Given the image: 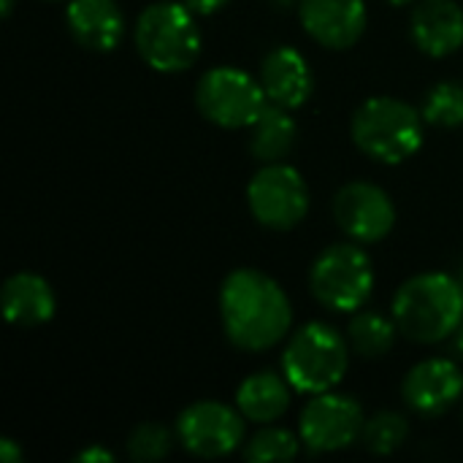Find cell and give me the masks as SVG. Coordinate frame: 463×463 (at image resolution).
I'll return each mask as SVG.
<instances>
[{"instance_id": "6da1fadb", "label": "cell", "mask_w": 463, "mask_h": 463, "mask_svg": "<svg viewBox=\"0 0 463 463\" xmlns=\"http://www.w3.org/2000/svg\"><path fill=\"white\" fill-rule=\"evenodd\" d=\"M220 317L233 347L263 353L290 334L293 307L277 279L258 269H236L220 288Z\"/></svg>"}, {"instance_id": "7a4b0ae2", "label": "cell", "mask_w": 463, "mask_h": 463, "mask_svg": "<svg viewBox=\"0 0 463 463\" xmlns=\"http://www.w3.org/2000/svg\"><path fill=\"white\" fill-rule=\"evenodd\" d=\"M393 320L399 334L418 345L453 336L463 323V285L442 271L407 279L393 298Z\"/></svg>"}, {"instance_id": "3957f363", "label": "cell", "mask_w": 463, "mask_h": 463, "mask_svg": "<svg viewBox=\"0 0 463 463\" xmlns=\"http://www.w3.org/2000/svg\"><path fill=\"white\" fill-rule=\"evenodd\" d=\"M423 122V114H418L412 103L380 95L358 106L350 133L364 155L377 163L399 165L420 149Z\"/></svg>"}, {"instance_id": "277c9868", "label": "cell", "mask_w": 463, "mask_h": 463, "mask_svg": "<svg viewBox=\"0 0 463 463\" xmlns=\"http://www.w3.org/2000/svg\"><path fill=\"white\" fill-rule=\"evenodd\" d=\"M136 49L141 60L160 73H182L201 54V30L184 3L160 0L136 19Z\"/></svg>"}, {"instance_id": "5b68a950", "label": "cell", "mask_w": 463, "mask_h": 463, "mask_svg": "<svg viewBox=\"0 0 463 463\" xmlns=\"http://www.w3.org/2000/svg\"><path fill=\"white\" fill-rule=\"evenodd\" d=\"M350 366L347 339L326 323L301 326L285 353H282V374L293 385V391L317 396L336 388Z\"/></svg>"}, {"instance_id": "8992f818", "label": "cell", "mask_w": 463, "mask_h": 463, "mask_svg": "<svg viewBox=\"0 0 463 463\" xmlns=\"http://www.w3.org/2000/svg\"><path fill=\"white\" fill-rule=\"evenodd\" d=\"M309 288L326 309L358 312L374 290L372 258L358 244H334L317 255Z\"/></svg>"}, {"instance_id": "52a82bcc", "label": "cell", "mask_w": 463, "mask_h": 463, "mask_svg": "<svg viewBox=\"0 0 463 463\" xmlns=\"http://www.w3.org/2000/svg\"><path fill=\"white\" fill-rule=\"evenodd\" d=\"M266 103H269V95L260 79L233 65L212 68L195 84L198 111L212 125L225 128V130L250 128Z\"/></svg>"}, {"instance_id": "ba28073f", "label": "cell", "mask_w": 463, "mask_h": 463, "mask_svg": "<svg viewBox=\"0 0 463 463\" xmlns=\"http://www.w3.org/2000/svg\"><path fill=\"white\" fill-rule=\"evenodd\" d=\"M247 203L263 228L293 231L309 212V187L293 165L266 163L250 179Z\"/></svg>"}, {"instance_id": "9c48e42d", "label": "cell", "mask_w": 463, "mask_h": 463, "mask_svg": "<svg viewBox=\"0 0 463 463\" xmlns=\"http://www.w3.org/2000/svg\"><path fill=\"white\" fill-rule=\"evenodd\" d=\"M364 410L355 399L339 393H317L301 412L298 434L304 448L315 453H336L355 445L364 434Z\"/></svg>"}, {"instance_id": "30bf717a", "label": "cell", "mask_w": 463, "mask_h": 463, "mask_svg": "<svg viewBox=\"0 0 463 463\" xmlns=\"http://www.w3.org/2000/svg\"><path fill=\"white\" fill-rule=\"evenodd\" d=\"M244 415L220 402H195L176 420L182 448L195 458H225L244 442Z\"/></svg>"}, {"instance_id": "8fae6325", "label": "cell", "mask_w": 463, "mask_h": 463, "mask_svg": "<svg viewBox=\"0 0 463 463\" xmlns=\"http://www.w3.org/2000/svg\"><path fill=\"white\" fill-rule=\"evenodd\" d=\"M339 228L358 244L383 241L396 225L393 198L372 182H350L334 198Z\"/></svg>"}, {"instance_id": "7c38bea8", "label": "cell", "mask_w": 463, "mask_h": 463, "mask_svg": "<svg viewBox=\"0 0 463 463\" xmlns=\"http://www.w3.org/2000/svg\"><path fill=\"white\" fill-rule=\"evenodd\" d=\"M407 407L423 418L445 415L463 396L461 369L448 358H429L410 369L402 385Z\"/></svg>"}, {"instance_id": "4fadbf2b", "label": "cell", "mask_w": 463, "mask_h": 463, "mask_svg": "<svg viewBox=\"0 0 463 463\" xmlns=\"http://www.w3.org/2000/svg\"><path fill=\"white\" fill-rule=\"evenodd\" d=\"M304 30L326 49H350L361 41L369 14L364 0H301Z\"/></svg>"}, {"instance_id": "5bb4252c", "label": "cell", "mask_w": 463, "mask_h": 463, "mask_svg": "<svg viewBox=\"0 0 463 463\" xmlns=\"http://www.w3.org/2000/svg\"><path fill=\"white\" fill-rule=\"evenodd\" d=\"M260 84L271 103H279L290 111L301 109L315 90L312 68L307 57L293 46H277L263 57Z\"/></svg>"}, {"instance_id": "9a60e30c", "label": "cell", "mask_w": 463, "mask_h": 463, "mask_svg": "<svg viewBox=\"0 0 463 463\" xmlns=\"http://www.w3.org/2000/svg\"><path fill=\"white\" fill-rule=\"evenodd\" d=\"M65 24L87 52H114L125 38V14L117 0H71Z\"/></svg>"}, {"instance_id": "2e32d148", "label": "cell", "mask_w": 463, "mask_h": 463, "mask_svg": "<svg viewBox=\"0 0 463 463\" xmlns=\"http://www.w3.org/2000/svg\"><path fill=\"white\" fill-rule=\"evenodd\" d=\"M410 33L429 57H448L463 46V11L456 0H423L412 11Z\"/></svg>"}, {"instance_id": "e0dca14e", "label": "cell", "mask_w": 463, "mask_h": 463, "mask_svg": "<svg viewBox=\"0 0 463 463\" xmlns=\"http://www.w3.org/2000/svg\"><path fill=\"white\" fill-rule=\"evenodd\" d=\"M0 309L3 317L16 328H35L54 317L57 301L52 285L30 271H19L5 279L0 290Z\"/></svg>"}, {"instance_id": "ac0fdd59", "label": "cell", "mask_w": 463, "mask_h": 463, "mask_svg": "<svg viewBox=\"0 0 463 463\" xmlns=\"http://www.w3.org/2000/svg\"><path fill=\"white\" fill-rule=\"evenodd\" d=\"M290 391L293 385L288 377L274 374V372H258L250 374L239 391H236V407L241 415L252 423H274L282 418L290 407Z\"/></svg>"}, {"instance_id": "d6986e66", "label": "cell", "mask_w": 463, "mask_h": 463, "mask_svg": "<svg viewBox=\"0 0 463 463\" xmlns=\"http://www.w3.org/2000/svg\"><path fill=\"white\" fill-rule=\"evenodd\" d=\"M298 138V125L290 117V109L279 103H266L258 119L250 125V152L260 163H279L290 155Z\"/></svg>"}, {"instance_id": "ffe728a7", "label": "cell", "mask_w": 463, "mask_h": 463, "mask_svg": "<svg viewBox=\"0 0 463 463\" xmlns=\"http://www.w3.org/2000/svg\"><path fill=\"white\" fill-rule=\"evenodd\" d=\"M396 320L380 315V312H355L350 317V326H347V339H350V347L364 355V358H383L393 342H396Z\"/></svg>"}, {"instance_id": "44dd1931", "label": "cell", "mask_w": 463, "mask_h": 463, "mask_svg": "<svg viewBox=\"0 0 463 463\" xmlns=\"http://www.w3.org/2000/svg\"><path fill=\"white\" fill-rule=\"evenodd\" d=\"M410 439V420L402 412H377L364 423L361 442L374 456H391Z\"/></svg>"}, {"instance_id": "7402d4cb", "label": "cell", "mask_w": 463, "mask_h": 463, "mask_svg": "<svg viewBox=\"0 0 463 463\" xmlns=\"http://www.w3.org/2000/svg\"><path fill=\"white\" fill-rule=\"evenodd\" d=\"M423 119L437 128L463 125V84L458 81L434 84L423 100Z\"/></svg>"}, {"instance_id": "603a6c76", "label": "cell", "mask_w": 463, "mask_h": 463, "mask_svg": "<svg viewBox=\"0 0 463 463\" xmlns=\"http://www.w3.org/2000/svg\"><path fill=\"white\" fill-rule=\"evenodd\" d=\"M298 445L301 442L288 429H263L247 442L244 458L252 463L293 461L298 456Z\"/></svg>"}, {"instance_id": "cb8c5ba5", "label": "cell", "mask_w": 463, "mask_h": 463, "mask_svg": "<svg viewBox=\"0 0 463 463\" xmlns=\"http://www.w3.org/2000/svg\"><path fill=\"white\" fill-rule=\"evenodd\" d=\"M171 445H174V437L171 431L163 426V423H141L130 431L128 437V456L133 461L152 463L163 461L168 453H171Z\"/></svg>"}, {"instance_id": "d4e9b609", "label": "cell", "mask_w": 463, "mask_h": 463, "mask_svg": "<svg viewBox=\"0 0 463 463\" xmlns=\"http://www.w3.org/2000/svg\"><path fill=\"white\" fill-rule=\"evenodd\" d=\"M195 16H209V14H217L222 11L231 0H182Z\"/></svg>"}, {"instance_id": "484cf974", "label": "cell", "mask_w": 463, "mask_h": 463, "mask_svg": "<svg viewBox=\"0 0 463 463\" xmlns=\"http://www.w3.org/2000/svg\"><path fill=\"white\" fill-rule=\"evenodd\" d=\"M76 463H111L114 461V456L106 450V448H87V450H81L76 458H73Z\"/></svg>"}, {"instance_id": "4316f807", "label": "cell", "mask_w": 463, "mask_h": 463, "mask_svg": "<svg viewBox=\"0 0 463 463\" xmlns=\"http://www.w3.org/2000/svg\"><path fill=\"white\" fill-rule=\"evenodd\" d=\"M22 458L24 453L14 439H0V463H19Z\"/></svg>"}, {"instance_id": "83f0119b", "label": "cell", "mask_w": 463, "mask_h": 463, "mask_svg": "<svg viewBox=\"0 0 463 463\" xmlns=\"http://www.w3.org/2000/svg\"><path fill=\"white\" fill-rule=\"evenodd\" d=\"M453 347H456V353L463 358V323L458 326V331L453 334Z\"/></svg>"}, {"instance_id": "f1b7e54d", "label": "cell", "mask_w": 463, "mask_h": 463, "mask_svg": "<svg viewBox=\"0 0 463 463\" xmlns=\"http://www.w3.org/2000/svg\"><path fill=\"white\" fill-rule=\"evenodd\" d=\"M14 3H16V0H0V11H3V16H11Z\"/></svg>"}, {"instance_id": "f546056e", "label": "cell", "mask_w": 463, "mask_h": 463, "mask_svg": "<svg viewBox=\"0 0 463 463\" xmlns=\"http://www.w3.org/2000/svg\"><path fill=\"white\" fill-rule=\"evenodd\" d=\"M385 3H391V5H410L412 0H385Z\"/></svg>"}]
</instances>
